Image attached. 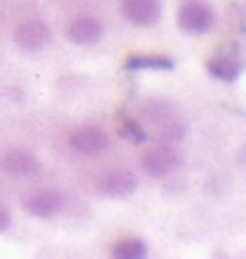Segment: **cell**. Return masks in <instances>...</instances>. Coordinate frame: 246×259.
Returning <instances> with one entry per match:
<instances>
[{"instance_id": "cell-1", "label": "cell", "mask_w": 246, "mask_h": 259, "mask_svg": "<svg viewBox=\"0 0 246 259\" xmlns=\"http://www.w3.org/2000/svg\"><path fill=\"white\" fill-rule=\"evenodd\" d=\"M178 27L185 34H207L215 27V11L204 0H185L178 8Z\"/></svg>"}, {"instance_id": "cell-2", "label": "cell", "mask_w": 246, "mask_h": 259, "mask_svg": "<svg viewBox=\"0 0 246 259\" xmlns=\"http://www.w3.org/2000/svg\"><path fill=\"white\" fill-rule=\"evenodd\" d=\"M14 42L27 53L43 51L45 45L51 42V27L45 24L43 19H27L14 29Z\"/></svg>"}, {"instance_id": "cell-3", "label": "cell", "mask_w": 246, "mask_h": 259, "mask_svg": "<svg viewBox=\"0 0 246 259\" xmlns=\"http://www.w3.org/2000/svg\"><path fill=\"white\" fill-rule=\"evenodd\" d=\"M180 154L175 148H170L167 143H161L156 148H151L146 151V156H143V169L151 175V178H170V175L180 167Z\"/></svg>"}, {"instance_id": "cell-4", "label": "cell", "mask_w": 246, "mask_h": 259, "mask_svg": "<svg viewBox=\"0 0 246 259\" xmlns=\"http://www.w3.org/2000/svg\"><path fill=\"white\" fill-rule=\"evenodd\" d=\"M69 143H72V148L82 156H98L109 148V135L96 124H85V127L74 130L72 138H69Z\"/></svg>"}, {"instance_id": "cell-5", "label": "cell", "mask_w": 246, "mask_h": 259, "mask_svg": "<svg viewBox=\"0 0 246 259\" xmlns=\"http://www.w3.org/2000/svg\"><path fill=\"white\" fill-rule=\"evenodd\" d=\"M122 16L135 27H151L161 19V0H122Z\"/></svg>"}, {"instance_id": "cell-6", "label": "cell", "mask_w": 246, "mask_h": 259, "mask_svg": "<svg viewBox=\"0 0 246 259\" xmlns=\"http://www.w3.org/2000/svg\"><path fill=\"white\" fill-rule=\"evenodd\" d=\"M64 209V198L58 191H37L24 198V211L40 220H51Z\"/></svg>"}, {"instance_id": "cell-7", "label": "cell", "mask_w": 246, "mask_h": 259, "mask_svg": "<svg viewBox=\"0 0 246 259\" xmlns=\"http://www.w3.org/2000/svg\"><path fill=\"white\" fill-rule=\"evenodd\" d=\"M66 37L74 45H96L103 37V27H101V21L93 19V16H77V19L69 21Z\"/></svg>"}, {"instance_id": "cell-8", "label": "cell", "mask_w": 246, "mask_h": 259, "mask_svg": "<svg viewBox=\"0 0 246 259\" xmlns=\"http://www.w3.org/2000/svg\"><path fill=\"white\" fill-rule=\"evenodd\" d=\"M135 178L130 172H125V169H114V172H106L103 178L98 180V191L103 196H111V198H127V196H133L135 193Z\"/></svg>"}, {"instance_id": "cell-9", "label": "cell", "mask_w": 246, "mask_h": 259, "mask_svg": "<svg viewBox=\"0 0 246 259\" xmlns=\"http://www.w3.org/2000/svg\"><path fill=\"white\" fill-rule=\"evenodd\" d=\"M3 169L8 175H16V178H29L40 169V161L32 151H24V148H11L8 154L3 156Z\"/></svg>"}, {"instance_id": "cell-10", "label": "cell", "mask_w": 246, "mask_h": 259, "mask_svg": "<svg viewBox=\"0 0 246 259\" xmlns=\"http://www.w3.org/2000/svg\"><path fill=\"white\" fill-rule=\"evenodd\" d=\"M125 69H127V72H146V69H154V72H172L175 61H172L170 56H151V53H143V56H127Z\"/></svg>"}, {"instance_id": "cell-11", "label": "cell", "mask_w": 246, "mask_h": 259, "mask_svg": "<svg viewBox=\"0 0 246 259\" xmlns=\"http://www.w3.org/2000/svg\"><path fill=\"white\" fill-rule=\"evenodd\" d=\"M207 72L212 74L215 79L220 82H236L243 72L241 61L236 58H228V56H220V58H212V61H207Z\"/></svg>"}, {"instance_id": "cell-12", "label": "cell", "mask_w": 246, "mask_h": 259, "mask_svg": "<svg viewBox=\"0 0 246 259\" xmlns=\"http://www.w3.org/2000/svg\"><path fill=\"white\" fill-rule=\"evenodd\" d=\"M111 254L119 256V259H140L148 254V246L140 241V238H119L114 246H111Z\"/></svg>"}, {"instance_id": "cell-13", "label": "cell", "mask_w": 246, "mask_h": 259, "mask_svg": "<svg viewBox=\"0 0 246 259\" xmlns=\"http://www.w3.org/2000/svg\"><path fill=\"white\" fill-rule=\"evenodd\" d=\"M119 135L127 138L130 143H143V140L148 138L146 130H143V124H140L138 119H133V116H127V114L119 116Z\"/></svg>"}, {"instance_id": "cell-14", "label": "cell", "mask_w": 246, "mask_h": 259, "mask_svg": "<svg viewBox=\"0 0 246 259\" xmlns=\"http://www.w3.org/2000/svg\"><path fill=\"white\" fill-rule=\"evenodd\" d=\"M185 138V124L180 122H170V124H164L159 130V140L161 143H178V140Z\"/></svg>"}, {"instance_id": "cell-15", "label": "cell", "mask_w": 246, "mask_h": 259, "mask_svg": "<svg viewBox=\"0 0 246 259\" xmlns=\"http://www.w3.org/2000/svg\"><path fill=\"white\" fill-rule=\"evenodd\" d=\"M11 228V211L6 206H0V233H6Z\"/></svg>"}]
</instances>
